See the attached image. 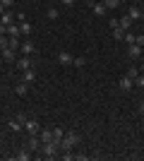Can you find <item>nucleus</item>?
<instances>
[{
  "instance_id": "f704fd0d",
  "label": "nucleus",
  "mask_w": 144,
  "mask_h": 161,
  "mask_svg": "<svg viewBox=\"0 0 144 161\" xmlns=\"http://www.w3.org/2000/svg\"><path fill=\"white\" fill-rule=\"evenodd\" d=\"M0 34H7V27H5V24H0Z\"/></svg>"
},
{
  "instance_id": "39448f33",
  "label": "nucleus",
  "mask_w": 144,
  "mask_h": 161,
  "mask_svg": "<svg viewBox=\"0 0 144 161\" xmlns=\"http://www.w3.org/2000/svg\"><path fill=\"white\" fill-rule=\"evenodd\" d=\"M127 58H130V60H137V58H142V48H139L137 43H130V46H127Z\"/></svg>"
},
{
  "instance_id": "6e6552de",
  "label": "nucleus",
  "mask_w": 144,
  "mask_h": 161,
  "mask_svg": "<svg viewBox=\"0 0 144 161\" xmlns=\"http://www.w3.org/2000/svg\"><path fill=\"white\" fill-rule=\"evenodd\" d=\"M72 60H75V58H72L67 51H60V53H58V63H60V65L70 67V65H72Z\"/></svg>"
},
{
  "instance_id": "4be33fe9",
  "label": "nucleus",
  "mask_w": 144,
  "mask_h": 161,
  "mask_svg": "<svg viewBox=\"0 0 144 161\" xmlns=\"http://www.w3.org/2000/svg\"><path fill=\"white\" fill-rule=\"evenodd\" d=\"M7 125H10V130H12V132H22V130H24V128H22V123L17 120V118H14V120H10Z\"/></svg>"
},
{
  "instance_id": "72a5a7b5",
  "label": "nucleus",
  "mask_w": 144,
  "mask_h": 161,
  "mask_svg": "<svg viewBox=\"0 0 144 161\" xmlns=\"http://www.w3.org/2000/svg\"><path fill=\"white\" fill-rule=\"evenodd\" d=\"M62 5H65V7H72V5H75V0H62Z\"/></svg>"
},
{
  "instance_id": "cd10ccee",
  "label": "nucleus",
  "mask_w": 144,
  "mask_h": 161,
  "mask_svg": "<svg viewBox=\"0 0 144 161\" xmlns=\"http://www.w3.org/2000/svg\"><path fill=\"white\" fill-rule=\"evenodd\" d=\"M137 75H139V70H137V67H135V65H130V70H127V77H132V80H135Z\"/></svg>"
},
{
  "instance_id": "4c0bfd02",
  "label": "nucleus",
  "mask_w": 144,
  "mask_h": 161,
  "mask_svg": "<svg viewBox=\"0 0 144 161\" xmlns=\"http://www.w3.org/2000/svg\"><path fill=\"white\" fill-rule=\"evenodd\" d=\"M139 72H142V75H144V65H142V70H139Z\"/></svg>"
},
{
  "instance_id": "9d476101",
  "label": "nucleus",
  "mask_w": 144,
  "mask_h": 161,
  "mask_svg": "<svg viewBox=\"0 0 144 161\" xmlns=\"http://www.w3.org/2000/svg\"><path fill=\"white\" fill-rule=\"evenodd\" d=\"M89 5H91V10H94L96 17H103V14L108 12V7L103 5V3H89Z\"/></svg>"
},
{
  "instance_id": "b1692460",
  "label": "nucleus",
  "mask_w": 144,
  "mask_h": 161,
  "mask_svg": "<svg viewBox=\"0 0 144 161\" xmlns=\"http://www.w3.org/2000/svg\"><path fill=\"white\" fill-rule=\"evenodd\" d=\"M103 5L108 7V10H115V7H120L123 3H120V0H103Z\"/></svg>"
},
{
  "instance_id": "dca6fc26",
  "label": "nucleus",
  "mask_w": 144,
  "mask_h": 161,
  "mask_svg": "<svg viewBox=\"0 0 144 161\" xmlns=\"http://www.w3.org/2000/svg\"><path fill=\"white\" fill-rule=\"evenodd\" d=\"M39 140H41V144H43V142H51V140H53V130H39Z\"/></svg>"
},
{
  "instance_id": "e433bc0d",
  "label": "nucleus",
  "mask_w": 144,
  "mask_h": 161,
  "mask_svg": "<svg viewBox=\"0 0 144 161\" xmlns=\"http://www.w3.org/2000/svg\"><path fill=\"white\" fill-rule=\"evenodd\" d=\"M139 111H142V113H144V103H142V106H139Z\"/></svg>"
},
{
  "instance_id": "c9c22d12",
  "label": "nucleus",
  "mask_w": 144,
  "mask_h": 161,
  "mask_svg": "<svg viewBox=\"0 0 144 161\" xmlns=\"http://www.w3.org/2000/svg\"><path fill=\"white\" fill-rule=\"evenodd\" d=\"M3 12H5V7H3V3H0V14H3Z\"/></svg>"
},
{
  "instance_id": "a211bd4d",
  "label": "nucleus",
  "mask_w": 144,
  "mask_h": 161,
  "mask_svg": "<svg viewBox=\"0 0 144 161\" xmlns=\"http://www.w3.org/2000/svg\"><path fill=\"white\" fill-rule=\"evenodd\" d=\"M14 53H17V51H12V48H5V51H3V58H5L7 63H14V60H17V55H14Z\"/></svg>"
},
{
  "instance_id": "c756f323",
  "label": "nucleus",
  "mask_w": 144,
  "mask_h": 161,
  "mask_svg": "<svg viewBox=\"0 0 144 161\" xmlns=\"http://www.w3.org/2000/svg\"><path fill=\"white\" fill-rule=\"evenodd\" d=\"M135 43H137L139 48H144V34H137V39H135Z\"/></svg>"
},
{
  "instance_id": "4468645a",
  "label": "nucleus",
  "mask_w": 144,
  "mask_h": 161,
  "mask_svg": "<svg viewBox=\"0 0 144 161\" xmlns=\"http://www.w3.org/2000/svg\"><path fill=\"white\" fill-rule=\"evenodd\" d=\"M118 27L123 29V31H130V27H132V19H130V14L120 17V19H118Z\"/></svg>"
},
{
  "instance_id": "f257e3e1",
  "label": "nucleus",
  "mask_w": 144,
  "mask_h": 161,
  "mask_svg": "<svg viewBox=\"0 0 144 161\" xmlns=\"http://www.w3.org/2000/svg\"><path fill=\"white\" fill-rule=\"evenodd\" d=\"M41 154L46 156V159H60V144L58 142H43L41 144Z\"/></svg>"
},
{
  "instance_id": "6ab92c4d",
  "label": "nucleus",
  "mask_w": 144,
  "mask_h": 161,
  "mask_svg": "<svg viewBox=\"0 0 144 161\" xmlns=\"http://www.w3.org/2000/svg\"><path fill=\"white\" fill-rule=\"evenodd\" d=\"M34 51H36V48H34L31 41H24V43H22V53H24V55H31Z\"/></svg>"
},
{
  "instance_id": "f8f14e48",
  "label": "nucleus",
  "mask_w": 144,
  "mask_h": 161,
  "mask_svg": "<svg viewBox=\"0 0 144 161\" xmlns=\"http://www.w3.org/2000/svg\"><path fill=\"white\" fill-rule=\"evenodd\" d=\"M31 156H34V152H29L27 147H22L19 152L14 154V159H17V161H29V159H31Z\"/></svg>"
},
{
  "instance_id": "0eeeda50",
  "label": "nucleus",
  "mask_w": 144,
  "mask_h": 161,
  "mask_svg": "<svg viewBox=\"0 0 144 161\" xmlns=\"http://www.w3.org/2000/svg\"><path fill=\"white\" fill-rule=\"evenodd\" d=\"M24 130H27L29 135H39V130H41V128H39V123H36V120L27 118V120H24Z\"/></svg>"
},
{
  "instance_id": "412c9836",
  "label": "nucleus",
  "mask_w": 144,
  "mask_h": 161,
  "mask_svg": "<svg viewBox=\"0 0 144 161\" xmlns=\"http://www.w3.org/2000/svg\"><path fill=\"white\" fill-rule=\"evenodd\" d=\"M62 137H65V130H62V128H53V142H58V144H60Z\"/></svg>"
},
{
  "instance_id": "ddd939ff",
  "label": "nucleus",
  "mask_w": 144,
  "mask_h": 161,
  "mask_svg": "<svg viewBox=\"0 0 144 161\" xmlns=\"http://www.w3.org/2000/svg\"><path fill=\"white\" fill-rule=\"evenodd\" d=\"M22 82H27V84H34V82H36V72L31 70V67L22 72Z\"/></svg>"
},
{
  "instance_id": "2f4dec72",
  "label": "nucleus",
  "mask_w": 144,
  "mask_h": 161,
  "mask_svg": "<svg viewBox=\"0 0 144 161\" xmlns=\"http://www.w3.org/2000/svg\"><path fill=\"white\" fill-rule=\"evenodd\" d=\"M48 17H51V19H55V17H58V10H55V7H51V10H48Z\"/></svg>"
},
{
  "instance_id": "a878e982",
  "label": "nucleus",
  "mask_w": 144,
  "mask_h": 161,
  "mask_svg": "<svg viewBox=\"0 0 144 161\" xmlns=\"http://www.w3.org/2000/svg\"><path fill=\"white\" fill-rule=\"evenodd\" d=\"M135 39H137V36H135V34H132V31H125V43H127V46H130V43H135Z\"/></svg>"
},
{
  "instance_id": "7c9ffc66",
  "label": "nucleus",
  "mask_w": 144,
  "mask_h": 161,
  "mask_svg": "<svg viewBox=\"0 0 144 161\" xmlns=\"http://www.w3.org/2000/svg\"><path fill=\"white\" fill-rule=\"evenodd\" d=\"M75 159H77V161H87V159H89V156L84 154V152H77V154H75Z\"/></svg>"
},
{
  "instance_id": "f03ea898",
  "label": "nucleus",
  "mask_w": 144,
  "mask_h": 161,
  "mask_svg": "<svg viewBox=\"0 0 144 161\" xmlns=\"http://www.w3.org/2000/svg\"><path fill=\"white\" fill-rule=\"evenodd\" d=\"M79 142H82V140H79V135H77V132H67L60 140V152H65V149H75Z\"/></svg>"
},
{
  "instance_id": "2eb2a0df",
  "label": "nucleus",
  "mask_w": 144,
  "mask_h": 161,
  "mask_svg": "<svg viewBox=\"0 0 144 161\" xmlns=\"http://www.w3.org/2000/svg\"><path fill=\"white\" fill-rule=\"evenodd\" d=\"M12 19H14V14L10 12V10H5V12L0 14V24H5V27H10V24H12Z\"/></svg>"
},
{
  "instance_id": "5701e85b",
  "label": "nucleus",
  "mask_w": 144,
  "mask_h": 161,
  "mask_svg": "<svg viewBox=\"0 0 144 161\" xmlns=\"http://www.w3.org/2000/svg\"><path fill=\"white\" fill-rule=\"evenodd\" d=\"M7 46H10V36H7V34H0V51H5Z\"/></svg>"
},
{
  "instance_id": "aec40b11",
  "label": "nucleus",
  "mask_w": 144,
  "mask_h": 161,
  "mask_svg": "<svg viewBox=\"0 0 144 161\" xmlns=\"http://www.w3.org/2000/svg\"><path fill=\"white\" fill-rule=\"evenodd\" d=\"M19 31H22V36H29V34H31V24H29L27 19L19 22Z\"/></svg>"
},
{
  "instance_id": "20e7f679",
  "label": "nucleus",
  "mask_w": 144,
  "mask_h": 161,
  "mask_svg": "<svg viewBox=\"0 0 144 161\" xmlns=\"http://www.w3.org/2000/svg\"><path fill=\"white\" fill-rule=\"evenodd\" d=\"M14 67H17L19 72L29 70V67H31V58H29V55H22V58H17V60H14Z\"/></svg>"
},
{
  "instance_id": "58836bf2",
  "label": "nucleus",
  "mask_w": 144,
  "mask_h": 161,
  "mask_svg": "<svg viewBox=\"0 0 144 161\" xmlns=\"http://www.w3.org/2000/svg\"><path fill=\"white\" fill-rule=\"evenodd\" d=\"M142 58H144V48H142Z\"/></svg>"
},
{
  "instance_id": "c85d7f7f",
  "label": "nucleus",
  "mask_w": 144,
  "mask_h": 161,
  "mask_svg": "<svg viewBox=\"0 0 144 161\" xmlns=\"http://www.w3.org/2000/svg\"><path fill=\"white\" fill-rule=\"evenodd\" d=\"M135 84H137V87H142V89H144V75H142V72H139L137 77H135Z\"/></svg>"
},
{
  "instance_id": "423d86ee",
  "label": "nucleus",
  "mask_w": 144,
  "mask_h": 161,
  "mask_svg": "<svg viewBox=\"0 0 144 161\" xmlns=\"http://www.w3.org/2000/svg\"><path fill=\"white\" fill-rule=\"evenodd\" d=\"M125 14H130V19H132V22H135V19H144V14H142V7H137V5H130Z\"/></svg>"
},
{
  "instance_id": "bb28decb",
  "label": "nucleus",
  "mask_w": 144,
  "mask_h": 161,
  "mask_svg": "<svg viewBox=\"0 0 144 161\" xmlns=\"http://www.w3.org/2000/svg\"><path fill=\"white\" fill-rule=\"evenodd\" d=\"M113 39L123 41V39H125V31H123V29H120V27H118V29H113Z\"/></svg>"
},
{
  "instance_id": "473e14b6",
  "label": "nucleus",
  "mask_w": 144,
  "mask_h": 161,
  "mask_svg": "<svg viewBox=\"0 0 144 161\" xmlns=\"http://www.w3.org/2000/svg\"><path fill=\"white\" fill-rule=\"evenodd\" d=\"M0 3H3V7H5V10H7V7H12V5H14V0H0Z\"/></svg>"
},
{
  "instance_id": "1a4fd4ad",
  "label": "nucleus",
  "mask_w": 144,
  "mask_h": 161,
  "mask_svg": "<svg viewBox=\"0 0 144 161\" xmlns=\"http://www.w3.org/2000/svg\"><path fill=\"white\" fill-rule=\"evenodd\" d=\"M118 87L123 89V92H130V89H132V87H135V80H132V77H127V75H125L123 80L118 82Z\"/></svg>"
},
{
  "instance_id": "9b49d317",
  "label": "nucleus",
  "mask_w": 144,
  "mask_h": 161,
  "mask_svg": "<svg viewBox=\"0 0 144 161\" xmlns=\"http://www.w3.org/2000/svg\"><path fill=\"white\" fill-rule=\"evenodd\" d=\"M7 36H10L12 41H19V36H22L19 24H10V27H7Z\"/></svg>"
},
{
  "instance_id": "393cba45",
  "label": "nucleus",
  "mask_w": 144,
  "mask_h": 161,
  "mask_svg": "<svg viewBox=\"0 0 144 161\" xmlns=\"http://www.w3.org/2000/svg\"><path fill=\"white\" fill-rule=\"evenodd\" d=\"M72 65H75V67H79V70H82V67L87 65V58H84V55H79V58H75V60H72Z\"/></svg>"
},
{
  "instance_id": "f3484780",
  "label": "nucleus",
  "mask_w": 144,
  "mask_h": 161,
  "mask_svg": "<svg viewBox=\"0 0 144 161\" xmlns=\"http://www.w3.org/2000/svg\"><path fill=\"white\" fill-rule=\"evenodd\" d=\"M27 89H29V84H27V82H17V84H14V94L24 96V94H27Z\"/></svg>"
},
{
  "instance_id": "7ed1b4c3",
  "label": "nucleus",
  "mask_w": 144,
  "mask_h": 161,
  "mask_svg": "<svg viewBox=\"0 0 144 161\" xmlns=\"http://www.w3.org/2000/svg\"><path fill=\"white\" fill-rule=\"evenodd\" d=\"M24 147H27L29 152H34V154H36V152H41V140H39V135H31Z\"/></svg>"
}]
</instances>
